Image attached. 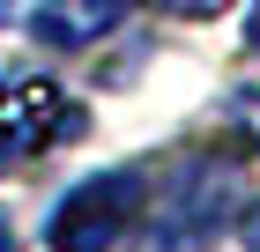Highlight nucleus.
Returning a JSON list of instances; mask_svg holds the SVG:
<instances>
[{
  "label": "nucleus",
  "mask_w": 260,
  "mask_h": 252,
  "mask_svg": "<svg viewBox=\"0 0 260 252\" xmlns=\"http://www.w3.org/2000/svg\"><path fill=\"white\" fill-rule=\"evenodd\" d=\"M231 200H238V171L231 163H216V156L179 163L164 178V200H156V252H201L223 230Z\"/></svg>",
  "instance_id": "f257e3e1"
},
{
  "label": "nucleus",
  "mask_w": 260,
  "mask_h": 252,
  "mask_svg": "<svg viewBox=\"0 0 260 252\" xmlns=\"http://www.w3.org/2000/svg\"><path fill=\"white\" fill-rule=\"evenodd\" d=\"M141 215V178L134 171H112V178H89L60 200V215L45 223V245L52 252H112Z\"/></svg>",
  "instance_id": "f03ea898"
},
{
  "label": "nucleus",
  "mask_w": 260,
  "mask_h": 252,
  "mask_svg": "<svg viewBox=\"0 0 260 252\" xmlns=\"http://www.w3.org/2000/svg\"><path fill=\"white\" fill-rule=\"evenodd\" d=\"M82 134V104L60 97L45 75L0 82V156H45Z\"/></svg>",
  "instance_id": "7ed1b4c3"
},
{
  "label": "nucleus",
  "mask_w": 260,
  "mask_h": 252,
  "mask_svg": "<svg viewBox=\"0 0 260 252\" xmlns=\"http://www.w3.org/2000/svg\"><path fill=\"white\" fill-rule=\"evenodd\" d=\"M134 8L141 0H45L38 8V38L60 45V52H75V45H97L104 30H119Z\"/></svg>",
  "instance_id": "20e7f679"
},
{
  "label": "nucleus",
  "mask_w": 260,
  "mask_h": 252,
  "mask_svg": "<svg viewBox=\"0 0 260 252\" xmlns=\"http://www.w3.org/2000/svg\"><path fill=\"white\" fill-rule=\"evenodd\" d=\"M231 134H238L245 149H260V89H245V97L231 104Z\"/></svg>",
  "instance_id": "39448f33"
},
{
  "label": "nucleus",
  "mask_w": 260,
  "mask_h": 252,
  "mask_svg": "<svg viewBox=\"0 0 260 252\" xmlns=\"http://www.w3.org/2000/svg\"><path fill=\"white\" fill-rule=\"evenodd\" d=\"M22 15H38V0H0V30H8V22H22Z\"/></svg>",
  "instance_id": "423d86ee"
},
{
  "label": "nucleus",
  "mask_w": 260,
  "mask_h": 252,
  "mask_svg": "<svg viewBox=\"0 0 260 252\" xmlns=\"http://www.w3.org/2000/svg\"><path fill=\"white\" fill-rule=\"evenodd\" d=\"M238 237H245V252H260V208H245V223H238Z\"/></svg>",
  "instance_id": "0eeeda50"
},
{
  "label": "nucleus",
  "mask_w": 260,
  "mask_h": 252,
  "mask_svg": "<svg viewBox=\"0 0 260 252\" xmlns=\"http://www.w3.org/2000/svg\"><path fill=\"white\" fill-rule=\"evenodd\" d=\"M171 8H179V15H216L223 0H171Z\"/></svg>",
  "instance_id": "6e6552de"
},
{
  "label": "nucleus",
  "mask_w": 260,
  "mask_h": 252,
  "mask_svg": "<svg viewBox=\"0 0 260 252\" xmlns=\"http://www.w3.org/2000/svg\"><path fill=\"white\" fill-rule=\"evenodd\" d=\"M245 38H253V52H260V0H253V15H245Z\"/></svg>",
  "instance_id": "1a4fd4ad"
},
{
  "label": "nucleus",
  "mask_w": 260,
  "mask_h": 252,
  "mask_svg": "<svg viewBox=\"0 0 260 252\" xmlns=\"http://www.w3.org/2000/svg\"><path fill=\"white\" fill-rule=\"evenodd\" d=\"M0 252H15V245H8V230H0Z\"/></svg>",
  "instance_id": "9d476101"
}]
</instances>
